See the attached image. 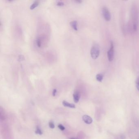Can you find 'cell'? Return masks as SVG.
<instances>
[{
	"label": "cell",
	"mask_w": 139,
	"mask_h": 139,
	"mask_svg": "<svg viewBox=\"0 0 139 139\" xmlns=\"http://www.w3.org/2000/svg\"><path fill=\"white\" fill-rule=\"evenodd\" d=\"M39 4V1H35L31 5L30 7V9L31 10H33L35 8H36L38 6Z\"/></svg>",
	"instance_id": "obj_8"
},
{
	"label": "cell",
	"mask_w": 139,
	"mask_h": 139,
	"mask_svg": "<svg viewBox=\"0 0 139 139\" xmlns=\"http://www.w3.org/2000/svg\"><path fill=\"white\" fill-rule=\"evenodd\" d=\"M76 2L77 3H81L82 2V1H81V0H76Z\"/></svg>",
	"instance_id": "obj_17"
},
{
	"label": "cell",
	"mask_w": 139,
	"mask_h": 139,
	"mask_svg": "<svg viewBox=\"0 0 139 139\" xmlns=\"http://www.w3.org/2000/svg\"><path fill=\"white\" fill-rule=\"evenodd\" d=\"M114 46L113 42H111V46L107 52L108 58L109 61H112L114 58Z\"/></svg>",
	"instance_id": "obj_3"
},
{
	"label": "cell",
	"mask_w": 139,
	"mask_h": 139,
	"mask_svg": "<svg viewBox=\"0 0 139 139\" xmlns=\"http://www.w3.org/2000/svg\"><path fill=\"white\" fill-rule=\"evenodd\" d=\"M82 119L85 123L89 124V125L92 124V122H93V119H92V118L89 115H86L83 116Z\"/></svg>",
	"instance_id": "obj_4"
},
{
	"label": "cell",
	"mask_w": 139,
	"mask_h": 139,
	"mask_svg": "<svg viewBox=\"0 0 139 139\" xmlns=\"http://www.w3.org/2000/svg\"><path fill=\"white\" fill-rule=\"evenodd\" d=\"M56 93H57V90L56 89H54L53 90V92H52V95H53V96H54V97L55 96Z\"/></svg>",
	"instance_id": "obj_16"
},
{
	"label": "cell",
	"mask_w": 139,
	"mask_h": 139,
	"mask_svg": "<svg viewBox=\"0 0 139 139\" xmlns=\"http://www.w3.org/2000/svg\"><path fill=\"white\" fill-rule=\"evenodd\" d=\"M102 13L105 20L106 21H109L111 19V15L109 9L106 7H104L102 8Z\"/></svg>",
	"instance_id": "obj_2"
},
{
	"label": "cell",
	"mask_w": 139,
	"mask_h": 139,
	"mask_svg": "<svg viewBox=\"0 0 139 139\" xmlns=\"http://www.w3.org/2000/svg\"><path fill=\"white\" fill-rule=\"evenodd\" d=\"M62 105L64 106L70 108H76V106L73 104L69 103L66 101H63L62 102Z\"/></svg>",
	"instance_id": "obj_6"
},
{
	"label": "cell",
	"mask_w": 139,
	"mask_h": 139,
	"mask_svg": "<svg viewBox=\"0 0 139 139\" xmlns=\"http://www.w3.org/2000/svg\"><path fill=\"white\" fill-rule=\"evenodd\" d=\"M35 133L36 134H39L40 135H42V131L38 126H37L36 128V129L35 131Z\"/></svg>",
	"instance_id": "obj_10"
},
{
	"label": "cell",
	"mask_w": 139,
	"mask_h": 139,
	"mask_svg": "<svg viewBox=\"0 0 139 139\" xmlns=\"http://www.w3.org/2000/svg\"><path fill=\"white\" fill-rule=\"evenodd\" d=\"M56 5L58 6H60V7H62L64 5V3L62 1H58L56 4Z\"/></svg>",
	"instance_id": "obj_14"
},
{
	"label": "cell",
	"mask_w": 139,
	"mask_h": 139,
	"mask_svg": "<svg viewBox=\"0 0 139 139\" xmlns=\"http://www.w3.org/2000/svg\"><path fill=\"white\" fill-rule=\"evenodd\" d=\"M58 127L61 131H64V130H65V127H64L62 125H61V124L58 125Z\"/></svg>",
	"instance_id": "obj_13"
},
{
	"label": "cell",
	"mask_w": 139,
	"mask_h": 139,
	"mask_svg": "<svg viewBox=\"0 0 139 139\" xmlns=\"http://www.w3.org/2000/svg\"><path fill=\"white\" fill-rule=\"evenodd\" d=\"M136 84L137 88L138 90L139 91V77L138 78L136 81Z\"/></svg>",
	"instance_id": "obj_15"
},
{
	"label": "cell",
	"mask_w": 139,
	"mask_h": 139,
	"mask_svg": "<svg viewBox=\"0 0 139 139\" xmlns=\"http://www.w3.org/2000/svg\"><path fill=\"white\" fill-rule=\"evenodd\" d=\"M70 24L71 26H72V27L74 30L76 31L78 30V23L76 20H73L71 22Z\"/></svg>",
	"instance_id": "obj_7"
},
{
	"label": "cell",
	"mask_w": 139,
	"mask_h": 139,
	"mask_svg": "<svg viewBox=\"0 0 139 139\" xmlns=\"http://www.w3.org/2000/svg\"><path fill=\"white\" fill-rule=\"evenodd\" d=\"M96 78L97 80V81L99 82H101L102 81V79H103V76L102 74H97L96 76Z\"/></svg>",
	"instance_id": "obj_9"
},
{
	"label": "cell",
	"mask_w": 139,
	"mask_h": 139,
	"mask_svg": "<svg viewBox=\"0 0 139 139\" xmlns=\"http://www.w3.org/2000/svg\"></svg>",
	"instance_id": "obj_19"
},
{
	"label": "cell",
	"mask_w": 139,
	"mask_h": 139,
	"mask_svg": "<svg viewBox=\"0 0 139 139\" xmlns=\"http://www.w3.org/2000/svg\"><path fill=\"white\" fill-rule=\"evenodd\" d=\"M73 98L74 102L77 103L80 98V94L78 92H75L73 94Z\"/></svg>",
	"instance_id": "obj_5"
},
{
	"label": "cell",
	"mask_w": 139,
	"mask_h": 139,
	"mask_svg": "<svg viewBox=\"0 0 139 139\" xmlns=\"http://www.w3.org/2000/svg\"><path fill=\"white\" fill-rule=\"evenodd\" d=\"M36 44L39 47H40L41 46V40L40 38H38L36 40Z\"/></svg>",
	"instance_id": "obj_11"
},
{
	"label": "cell",
	"mask_w": 139,
	"mask_h": 139,
	"mask_svg": "<svg viewBox=\"0 0 139 139\" xmlns=\"http://www.w3.org/2000/svg\"><path fill=\"white\" fill-rule=\"evenodd\" d=\"M100 50L99 47L97 44H95L93 45L90 51L91 57L93 59H96L99 56Z\"/></svg>",
	"instance_id": "obj_1"
},
{
	"label": "cell",
	"mask_w": 139,
	"mask_h": 139,
	"mask_svg": "<svg viewBox=\"0 0 139 139\" xmlns=\"http://www.w3.org/2000/svg\"><path fill=\"white\" fill-rule=\"evenodd\" d=\"M49 127L51 129H53L54 128L55 125L52 121H50V122H49Z\"/></svg>",
	"instance_id": "obj_12"
},
{
	"label": "cell",
	"mask_w": 139,
	"mask_h": 139,
	"mask_svg": "<svg viewBox=\"0 0 139 139\" xmlns=\"http://www.w3.org/2000/svg\"><path fill=\"white\" fill-rule=\"evenodd\" d=\"M70 139H75V138H71Z\"/></svg>",
	"instance_id": "obj_18"
}]
</instances>
